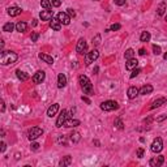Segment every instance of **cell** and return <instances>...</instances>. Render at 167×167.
Here are the masks:
<instances>
[{
	"instance_id": "29",
	"label": "cell",
	"mask_w": 167,
	"mask_h": 167,
	"mask_svg": "<svg viewBox=\"0 0 167 167\" xmlns=\"http://www.w3.org/2000/svg\"><path fill=\"white\" fill-rule=\"evenodd\" d=\"M71 162H72V158L69 157V155H67V157H64L62 161L59 162V164L64 167V166H69V164H71Z\"/></svg>"
},
{
	"instance_id": "37",
	"label": "cell",
	"mask_w": 167,
	"mask_h": 167,
	"mask_svg": "<svg viewBox=\"0 0 167 167\" xmlns=\"http://www.w3.org/2000/svg\"><path fill=\"white\" fill-rule=\"evenodd\" d=\"M38 38H39V34L38 33H33L31 34V42H37Z\"/></svg>"
},
{
	"instance_id": "30",
	"label": "cell",
	"mask_w": 167,
	"mask_h": 167,
	"mask_svg": "<svg viewBox=\"0 0 167 167\" xmlns=\"http://www.w3.org/2000/svg\"><path fill=\"white\" fill-rule=\"evenodd\" d=\"M135 54H136V52H135L132 48H128L127 51H125V54H124V58H125L127 60L133 59V58H135Z\"/></svg>"
},
{
	"instance_id": "47",
	"label": "cell",
	"mask_w": 167,
	"mask_h": 167,
	"mask_svg": "<svg viewBox=\"0 0 167 167\" xmlns=\"http://www.w3.org/2000/svg\"><path fill=\"white\" fill-rule=\"evenodd\" d=\"M4 110H5V103H4V102H1V111L4 112Z\"/></svg>"
},
{
	"instance_id": "9",
	"label": "cell",
	"mask_w": 167,
	"mask_h": 167,
	"mask_svg": "<svg viewBox=\"0 0 167 167\" xmlns=\"http://www.w3.org/2000/svg\"><path fill=\"white\" fill-rule=\"evenodd\" d=\"M56 19L59 20V21L62 22L63 25H69V22H71V16H69L67 12L58 13V17H56Z\"/></svg>"
},
{
	"instance_id": "34",
	"label": "cell",
	"mask_w": 167,
	"mask_h": 167,
	"mask_svg": "<svg viewBox=\"0 0 167 167\" xmlns=\"http://www.w3.org/2000/svg\"><path fill=\"white\" fill-rule=\"evenodd\" d=\"M140 72H141V69H140V68H135V69H132V73H131L129 77H131V78H135L136 76H139Z\"/></svg>"
},
{
	"instance_id": "39",
	"label": "cell",
	"mask_w": 167,
	"mask_h": 167,
	"mask_svg": "<svg viewBox=\"0 0 167 167\" xmlns=\"http://www.w3.org/2000/svg\"><path fill=\"white\" fill-rule=\"evenodd\" d=\"M51 3H52L54 7H60L62 5V1H60V0H51Z\"/></svg>"
},
{
	"instance_id": "49",
	"label": "cell",
	"mask_w": 167,
	"mask_h": 167,
	"mask_svg": "<svg viewBox=\"0 0 167 167\" xmlns=\"http://www.w3.org/2000/svg\"><path fill=\"white\" fill-rule=\"evenodd\" d=\"M166 21H167V16H166Z\"/></svg>"
},
{
	"instance_id": "50",
	"label": "cell",
	"mask_w": 167,
	"mask_h": 167,
	"mask_svg": "<svg viewBox=\"0 0 167 167\" xmlns=\"http://www.w3.org/2000/svg\"><path fill=\"white\" fill-rule=\"evenodd\" d=\"M94 1H98V0H94Z\"/></svg>"
},
{
	"instance_id": "42",
	"label": "cell",
	"mask_w": 167,
	"mask_h": 167,
	"mask_svg": "<svg viewBox=\"0 0 167 167\" xmlns=\"http://www.w3.org/2000/svg\"><path fill=\"white\" fill-rule=\"evenodd\" d=\"M39 144H37V142H35V144H31V150H38V149H39Z\"/></svg>"
},
{
	"instance_id": "12",
	"label": "cell",
	"mask_w": 167,
	"mask_h": 167,
	"mask_svg": "<svg viewBox=\"0 0 167 167\" xmlns=\"http://www.w3.org/2000/svg\"><path fill=\"white\" fill-rule=\"evenodd\" d=\"M39 17H40V20H42V21H51V20L54 19V17H52V12H51V11H48V9L42 11V12L39 13Z\"/></svg>"
},
{
	"instance_id": "15",
	"label": "cell",
	"mask_w": 167,
	"mask_h": 167,
	"mask_svg": "<svg viewBox=\"0 0 167 167\" xmlns=\"http://www.w3.org/2000/svg\"><path fill=\"white\" fill-rule=\"evenodd\" d=\"M80 120H77V119H69V120H67L64 123V127L65 128H76L80 125Z\"/></svg>"
},
{
	"instance_id": "33",
	"label": "cell",
	"mask_w": 167,
	"mask_h": 167,
	"mask_svg": "<svg viewBox=\"0 0 167 167\" xmlns=\"http://www.w3.org/2000/svg\"><path fill=\"white\" fill-rule=\"evenodd\" d=\"M153 52H154L155 55H161V54H162V48L159 46H157V44H154V46H153Z\"/></svg>"
},
{
	"instance_id": "32",
	"label": "cell",
	"mask_w": 167,
	"mask_h": 167,
	"mask_svg": "<svg viewBox=\"0 0 167 167\" xmlns=\"http://www.w3.org/2000/svg\"><path fill=\"white\" fill-rule=\"evenodd\" d=\"M115 125H116V128H118V129H123L124 128V124H123V121L120 120V119H115Z\"/></svg>"
},
{
	"instance_id": "19",
	"label": "cell",
	"mask_w": 167,
	"mask_h": 167,
	"mask_svg": "<svg viewBox=\"0 0 167 167\" xmlns=\"http://www.w3.org/2000/svg\"><path fill=\"white\" fill-rule=\"evenodd\" d=\"M137 65H139V62H137V59L133 58V59L127 60V63H125V68L129 69V71H132V69L137 68Z\"/></svg>"
},
{
	"instance_id": "18",
	"label": "cell",
	"mask_w": 167,
	"mask_h": 167,
	"mask_svg": "<svg viewBox=\"0 0 167 167\" xmlns=\"http://www.w3.org/2000/svg\"><path fill=\"white\" fill-rule=\"evenodd\" d=\"M166 103V98H158L155 99V101H153L152 105H150V110H154V108L157 107H161L162 105H164Z\"/></svg>"
},
{
	"instance_id": "28",
	"label": "cell",
	"mask_w": 167,
	"mask_h": 167,
	"mask_svg": "<svg viewBox=\"0 0 167 167\" xmlns=\"http://www.w3.org/2000/svg\"><path fill=\"white\" fill-rule=\"evenodd\" d=\"M15 28H16L15 24H12V22H7V24H4V26H3V31L9 33V31H12Z\"/></svg>"
},
{
	"instance_id": "21",
	"label": "cell",
	"mask_w": 167,
	"mask_h": 167,
	"mask_svg": "<svg viewBox=\"0 0 167 167\" xmlns=\"http://www.w3.org/2000/svg\"><path fill=\"white\" fill-rule=\"evenodd\" d=\"M38 56H39V59H40V60H43V62L47 63V64H54L52 56H50V55H47V54H43V52H40Z\"/></svg>"
},
{
	"instance_id": "44",
	"label": "cell",
	"mask_w": 167,
	"mask_h": 167,
	"mask_svg": "<svg viewBox=\"0 0 167 167\" xmlns=\"http://www.w3.org/2000/svg\"><path fill=\"white\" fill-rule=\"evenodd\" d=\"M167 119V115H162V116H159V118H157V121H163Z\"/></svg>"
},
{
	"instance_id": "36",
	"label": "cell",
	"mask_w": 167,
	"mask_h": 167,
	"mask_svg": "<svg viewBox=\"0 0 167 167\" xmlns=\"http://www.w3.org/2000/svg\"><path fill=\"white\" fill-rule=\"evenodd\" d=\"M101 43V35H95V38H93V44H95V46H98V44Z\"/></svg>"
},
{
	"instance_id": "3",
	"label": "cell",
	"mask_w": 167,
	"mask_h": 167,
	"mask_svg": "<svg viewBox=\"0 0 167 167\" xmlns=\"http://www.w3.org/2000/svg\"><path fill=\"white\" fill-rule=\"evenodd\" d=\"M43 135V129L39 127H33L31 129H29L28 132V139L30 140V141H34V140H37L39 136H42Z\"/></svg>"
},
{
	"instance_id": "26",
	"label": "cell",
	"mask_w": 167,
	"mask_h": 167,
	"mask_svg": "<svg viewBox=\"0 0 167 167\" xmlns=\"http://www.w3.org/2000/svg\"><path fill=\"white\" fill-rule=\"evenodd\" d=\"M69 137H71V141L72 142H78V141H80L81 140V136H80V133L78 132H72L71 135H69Z\"/></svg>"
},
{
	"instance_id": "40",
	"label": "cell",
	"mask_w": 167,
	"mask_h": 167,
	"mask_svg": "<svg viewBox=\"0 0 167 167\" xmlns=\"http://www.w3.org/2000/svg\"><path fill=\"white\" fill-rule=\"evenodd\" d=\"M67 13H68L71 17H74V16H76V12H74L72 8H68V9H67Z\"/></svg>"
},
{
	"instance_id": "6",
	"label": "cell",
	"mask_w": 167,
	"mask_h": 167,
	"mask_svg": "<svg viewBox=\"0 0 167 167\" xmlns=\"http://www.w3.org/2000/svg\"><path fill=\"white\" fill-rule=\"evenodd\" d=\"M162 149H163V141H162L161 137H157L150 145V150L153 153H159Z\"/></svg>"
},
{
	"instance_id": "25",
	"label": "cell",
	"mask_w": 167,
	"mask_h": 167,
	"mask_svg": "<svg viewBox=\"0 0 167 167\" xmlns=\"http://www.w3.org/2000/svg\"><path fill=\"white\" fill-rule=\"evenodd\" d=\"M150 38H152V35H150V33H149V31H142V33H141V35H140V40H141V42H144V43L149 42V40H150Z\"/></svg>"
},
{
	"instance_id": "22",
	"label": "cell",
	"mask_w": 167,
	"mask_h": 167,
	"mask_svg": "<svg viewBox=\"0 0 167 167\" xmlns=\"http://www.w3.org/2000/svg\"><path fill=\"white\" fill-rule=\"evenodd\" d=\"M153 91V86L152 85H144L141 89H139V93L140 94H142V95H146V94H150Z\"/></svg>"
},
{
	"instance_id": "43",
	"label": "cell",
	"mask_w": 167,
	"mask_h": 167,
	"mask_svg": "<svg viewBox=\"0 0 167 167\" xmlns=\"http://www.w3.org/2000/svg\"><path fill=\"white\" fill-rule=\"evenodd\" d=\"M0 146H1V148H0V152H1V153H4V152H5V149H7L5 142H1V145H0Z\"/></svg>"
},
{
	"instance_id": "2",
	"label": "cell",
	"mask_w": 167,
	"mask_h": 167,
	"mask_svg": "<svg viewBox=\"0 0 167 167\" xmlns=\"http://www.w3.org/2000/svg\"><path fill=\"white\" fill-rule=\"evenodd\" d=\"M17 54L12 52V51H1V56H0V62L3 65H8V64H13L17 60Z\"/></svg>"
},
{
	"instance_id": "11",
	"label": "cell",
	"mask_w": 167,
	"mask_h": 167,
	"mask_svg": "<svg viewBox=\"0 0 167 167\" xmlns=\"http://www.w3.org/2000/svg\"><path fill=\"white\" fill-rule=\"evenodd\" d=\"M164 162V157L163 155H158V157L153 158V159H150V162H149V164L152 167H158V166H162Z\"/></svg>"
},
{
	"instance_id": "1",
	"label": "cell",
	"mask_w": 167,
	"mask_h": 167,
	"mask_svg": "<svg viewBox=\"0 0 167 167\" xmlns=\"http://www.w3.org/2000/svg\"><path fill=\"white\" fill-rule=\"evenodd\" d=\"M78 81H80V85H81V89H82L84 94L93 95V94H94V89H93V85H91V82H90L89 78H87L86 76L81 74L80 77H78Z\"/></svg>"
},
{
	"instance_id": "27",
	"label": "cell",
	"mask_w": 167,
	"mask_h": 167,
	"mask_svg": "<svg viewBox=\"0 0 167 167\" xmlns=\"http://www.w3.org/2000/svg\"><path fill=\"white\" fill-rule=\"evenodd\" d=\"M40 7L44 8V9H51V7H52V3H51V0H40Z\"/></svg>"
},
{
	"instance_id": "17",
	"label": "cell",
	"mask_w": 167,
	"mask_h": 167,
	"mask_svg": "<svg viewBox=\"0 0 167 167\" xmlns=\"http://www.w3.org/2000/svg\"><path fill=\"white\" fill-rule=\"evenodd\" d=\"M139 89H137L136 86H131L129 89H128V91H127V95H128V98L129 99H135L137 95H139Z\"/></svg>"
},
{
	"instance_id": "35",
	"label": "cell",
	"mask_w": 167,
	"mask_h": 167,
	"mask_svg": "<svg viewBox=\"0 0 167 167\" xmlns=\"http://www.w3.org/2000/svg\"><path fill=\"white\" fill-rule=\"evenodd\" d=\"M120 28H121L120 24H112L111 28H110V30H111V31H116V30H119Z\"/></svg>"
},
{
	"instance_id": "41",
	"label": "cell",
	"mask_w": 167,
	"mask_h": 167,
	"mask_svg": "<svg viewBox=\"0 0 167 167\" xmlns=\"http://www.w3.org/2000/svg\"><path fill=\"white\" fill-rule=\"evenodd\" d=\"M114 3L116 5H124L125 4V0H114Z\"/></svg>"
},
{
	"instance_id": "48",
	"label": "cell",
	"mask_w": 167,
	"mask_h": 167,
	"mask_svg": "<svg viewBox=\"0 0 167 167\" xmlns=\"http://www.w3.org/2000/svg\"><path fill=\"white\" fill-rule=\"evenodd\" d=\"M163 59H164V60H167V54H164V55H163Z\"/></svg>"
},
{
	"instance_id": "10",
	"label": "cell",
	"mask_w": 167,
	"mask_h": 167,
	"mask_svg": "<svg viewBox=\"0 0 167 167\" xmlns=\"http://www.w3.org/2000/svg\"><path fill=\"white\" fill-rule=\"evenodd\" d=\"M44 77H46V73H44L43 71H38V72H35V74L33 76L31 80H33L34 84H42L44 80Z\"/></svg>"
},
{
	"instance_id": "4",
	"label": "cell",
	"mask_w": 167,
	"mask_h": 167,
	"mask_svg": "<svg viewBox=\"0 0 167 167\" xmlns=\"http://www.w3.org/2000/svg\"><path fill=\"white\" fill-rule=\"evenodd\" d=\"M118 108L119 105L115 101H106V102L101 103V110H103V111H114V110H118Z\"/></svg>"
},
{
	"instance_id": "23",
	"label": "cell",
	"mask_w": 167,
	"mask_h": 167,
	"mask_svg": "<svg viewBox=\"0 0 167 167\" xmlns=\"http://www.w3.org/2000/svg\"><path fill=\"white\" fill-rule=\"evenodd\" d=\"M26 29H28V24L25 21H20L16 24V30L20 31V33H24V31H26Z\"/></svg>"
},
{
	"instance_id": "31",
	"label": "cell",
	"mask_w": 167,
	"mask_h": 167,
	"mask_svg": "<svg viewBox=\"0 0 167 167\" xmlns=\"http://www.w3.org/2000/svg\"><path fill=\"white\" fill-rule=\"evenodd\" d=\"M158 16H163L164 15V11H166V3L164 1H162L161 4H159V7H158Z\"/></svg>"
},
{
	"instance_id": "38",
	"label": "cell",
	"mask_w": 167,
	"mask_h": 167,
	"mask_svg": "<svg viewBox=\"0 0 167 167\" xmlns=\"http://www.w3.org/2000/svg\"><path fill=\"white\" fill-rule=\"evenodd\" d=\"M137 157H139V158H142L144 157V149L142 148L137 149Z\"/></svg>"
},
{
	"instance_id": "7",
	"label": "cell",
	"mask_w": 167,
	"mask_h": 167,
	"mask_svg": "<svg viewBox=\"0 0 167 167\" xmlns=\"http://www.w3.org/2000/svg\"><path fill=\"white\" fill-rule=\"evenodd\" d=\"M86 50H87L86 40L84 39V38H80L78 42H77V46H76V51H77V54L84 55V54H86Z\"/></svg>"
},
{
	"instance_id": "16",
	"label": "cell",
	"mask_w": 167,
	"mask_h": 167,
	"mask_svg": "<svg viewBox=\"0 0 167 167\" xmlns=\"http://www.w3.org/2000/svg\"><path fill=\"white\" fill-rule=\"evenodd\" d=\"M65 85H67V76L60 73L59 76H58V87H59V89H63V87H65Z\"/></svg>"
},
{
	"instance_id": "14",
	"label": "cell",
	"mask_w": 167,
	"mask_h": 167,
	"mask_svg": "<svg viewBox=\"0 0 167 167\" xmlns=\"http://www.w3.org/2000/svg\"><path fill=\"white\" fill-rule=\"evenodd\" d=\"M62 25L63 24L58 19H52L51 21H50V26H51V29L55 30V31H59L60 29H62Z\"/></svg>"
},
{
	"instance_id": "20",
	"label": "cell",
	"mask_w": 167,
	"mask_h": 167,
	"mask_svg": "<svg viewBox=\"0 0 167 167\" xmlns=\"http://www.w3.org/2000/svg\"><path fill=\"white\" fill-rule=\"evenodd\" d=\"M21 12H22V9L19 8V7H11V8H8V15L11 17H16V16H19Z\"/></svg>"
},
{
	"instance_id": "24",
	"label": "cell",
	"mask_w": 167,
	"mask_h": 167,
	"mask_svg": "<svg viewBox=\"0 0 167 167\" xmlns=\"http://www.w3.org/2000/svg\"><path fill=\"white\" fill-rule=\"evenodd\" d=\"M16 76H17V78H19V80H21V81H26L29 78V74L25 73V72H22V71H20V69H17V71H16Z\"/></svg>"
},
{
	"instance_id": "5",
	"label": "cell",
	"mask_w": 167,
	"mask_h": 167,
	"mask_svg": "<svg viewBox=\"0 0 167 167\" xmlns=\"http://www.w3.org/2000/svg\"><path fill=\"white\" fill-rule=\"evenodd\" d=\"M98 58H99L98 50H93V51H90V52H86V56H85V64L86 65L91 64V63H94Z\"/></svg>"
},
{
	"instance_id": "8",
	"label": "cell",
	"mask_w": 167,
	"mask_h": 167,
	"mask_svg": "<svg viewBox=\"0 0 167 167\" xmlns=\"http://www.w3.org/2000/svg\"><path fill=\"white\" fill-rule=\"evenodd\" d=\"M67 118H68V111H67V110H63V111L60 112L58 120H56V127L62 128L63 125H64V123L67 121Z\"/></svg>"
},
{
	"instance_id": "13",
	"label": "cell",
	"mask_w": 167,
	"mask_h": 167,
	"mask_svg": "<svg viewBox=\"0 0 167 167\" xmlns=\"http://www.w3.org/2000/svg\"><path fill=\"white\" fill-rule=\"evenodd\" d=\"M59 111V103H54L52 106H50L48 110H47V116H50V118H52V116H55L56 112Z\"/></svg>"
},
{
	"instance_id": "46",
	"label": "cell",
	"mask_w": 167,
	"mask_h": 167,
	"mask_svg": "<svg viewBox=\"0 0 167 167\" xmlns=\"http://www.w3.org/2000/svg\"><path fill=\"white\" fill-rule=\"evenodd\" d=\"M139 54H140V55H141V56H144V55H145V54H146V51H145V48H140V51H139Z\"/></svg>"
},
{
	"instance_id": "45",
	"label": "cell",
	"mask_w": 167,
	"mask_h": 167,
	"mask_svg": "<svg viewBox=\"0 0 167 167\" xmlns=\"http://www.w3.org/2000/svg\"><path fill=\"white\" fill-rule=\"evenodd\" d=\"M81 99H82L84 102H86L87 105H91V102H90V99L87 98V97H81Z\"/></svg>"
}]
</instances>
